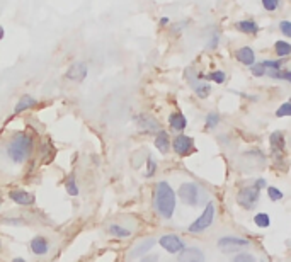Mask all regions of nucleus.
Returning <instances> with one entry per match:
<instances>
[{"instance_id": "f257e3e1", "label": "nucleus", "mask_w": 291, "mask_h": 262, "mask_svg": "<svg viewBox=\"0 0 291 262\" xmlns=\"http://www.w3.org/2000/svg\"><path fill=\"white\" fill-rule=\"evenodd\" d=\"M34 148V140L26 133H15L7 145V155L14 164L26 162Z\"/></svg>"}, {"instance_id": "f03ea898", "label": "nucleus", "mask_w": 291, "mask_h": 262, "mask_svg": "<svg viewBox=\"0 0 291 262\" xmlns=\"http://www.w3.org/2000/svg\"><path fill=\"white\" fill-rule=\"evenodd\" d=\"M155 208L158 215L165 220H171L176 211V193L165 180L158 182L155 188Z\"/></svg>"}, {"instance_id": "7ed1b4c3", "label": "nucleus", "mask_w": 291, "mask_h": 262, "mask_svg": "<svg viewBox=\"0 0 291 262\" xmlns=\"http://www.w3.org/2000/svg\"><path fill=\"white\" fill-rule=\"evenodd\" d=\"M213 218H214V204L209 201V203L206 204V208L203 209V213L199 215L191 225H189L187 230L191 231V233H201V231L208 230L209 226H211Z\"/></svg>"}, {"instance_id": "20e7f679", "label": "nucleus", "mask_w": 291, "mask_h": 262, "mask_svg": "<svg viewBox=\"0 0 291 262\" xmlns=\"http://www.w3.org/2000/svg\"><path fill=\"white\" fill-rule=\"evenodd\" d=\"M259 196L260 191L254 186H249V188H242L237 194V203L245 209H252L255 208V204L259 203Z\"/></svg>"}, {"instance_id": "39448f33", "label": "nucleus", "mask_w": 291, "mask_h": 262, "mask_svg": "<svg viewBox=\"0 0 291 262\" xmlns=\"http://www.w3.org/2000/svg\"><path fill=\"white\" fill-rule=\"evenodd\" d=\"M179 198L182 199L184 204L196 206L199 203V188L194 182H184L179 188Z\"/></svg>"}, {"instance_id": "423d86ee", "label": "nucleus", "mask_w": 291, "mask_h": 262, "mask_svg": "<svg viewBox=\"0 0 291 262\" xmlns=\"http://www.w3.org/2000/svg\"><path fill=\"white\" fill-rule=\"evenodd\" d=\"M249 245H250V240L240 239V237H222V239L218 240V249L223 250V252H228V254L237 252V250L244 249V247H249Z\"/></svg>"}, {"instance_id": "0eeeda50", "label": "nucleus", "mask_w": 291, "mask_h": 262, "mask_svg": "<svg viewBox=\"0 0 291 262\" xmlns=\"http://www.w3.org/2000/svg\"><path fill=\"white\" fill-rule=\"evenodd\" d=\"M158 244L163 250H167L168 254H179L184 249V240L176 233H168V235H162L158 239Z\"/></svg>"}, {"instance_id": "6e6552de", "label": "nucleus", "mask_w": 291, "mask_h": 262, "mask_svg": "<svg viewBox=\"0 0 291 262\" xmlns=\"http://www.w3.org/2000/svg\"><path fill=\"white\" fill-rule=\"evenodd\" d=\"M172 148L177 155L186 157L194 150V140L191 137H186V135H177L172 142Z\"/></svg>"}, {"instance_id": "1a4fd4ad", "label": "nucleus", "mask_w": 291, "mask_h": 262, "mask_svg": "<svg viewBox=\"0 0 291 262\" xmlns=\"http://www.w3.org/2000/svg\"><path fill=\"white\" fill-rule=\"evenodd\" d=\"M177 260L179 262H204V254L198 247H184V249L179 252Z\"/></svg>"}, {"instance_id": "9d476101", "label": "nucleus", "mask_w": 291, "mask_h": 262, "mask_svg": "<svg viewBox=\"0 0 291 262\" xmlns=\"http://www.w3.org/2000/svg\"><path fill=\"white\" fill-rule=\"evenodd\" d=\"M136 124L143 133H158L160 131V124L155 118L152 116H147V114H141L136 118Z\"/></svg>"}, {"instance_id": "9b49d317", "label": "nucleus", "mask_w": 291, "mask_h": 262, "mask_svg": "<svg viewBox=\"0 0 291 262\" xmlns=\"http://www.w3.org/2000/svg\"><path fill=\"white\" fill-rule=\"evenodd\" d=\"M9 198L14 201L15 204H20V206H31L34 204V196L28 193V191H22V189H14L9 193Z\"/></svg>"}, {"instance_id": "f8f14e48", "label": "nucleus", "mask_w": 291, "mask_h": 262, "mask_svg": "<svg viewBox=\"0 0 291 262\" xmlns=\"http://www.w3.org/2000/svg\"><path fill=\"white\" fill-rule=\"evenodd\" d=\"M85 77H87V65L82 62L74 63L68 68V72H66V78L74 80V82H82Z\"/></svg>"}, {"instance_id": "ddd939ff", "label": "nucleus", "mask_w": 291, "mask_h": 262, "mask_svg": "<svg viewBox=\"0 0 291 262\" xmlns=\"http://www.w3.org/2000/svg\"><path fill=\"white\" fill-rule=\"evenodd\" d=\"M31 250L34 252L36 255H46L50 250V242L46 237H34L31 240Z\"/></svg>"}, {"instance_id": "4468645a", "label": "nucleus", "mask_w": 291, "mask_h": 262, "mask_svg": "<svg viewBox=\"0 0 291 262\" xmlns=\"http://www.w3.org/2000/svg\"><path fill=\"white\" fill-rule=\"evenodd\" d=\"M157 244L155 239H147V240H141L135 249L131 250V259H138V257H143L147 255L148 252L152 250V247Z\"/></svg>"}, {"instance_id": "2eb2a0df", "label": "nucleus", "mask_w": 291, "mask_h": 262, "mask_svg": "<svg viewBox=\"0 0 291 262\" xmlns=\"http://www.w3.org/2000/svg\"><path fill=\"white\" fill-rule=\"evenodd\" d=\"M237 60L240 63L247 65V67H252V65L255 63V55L252 51V48H249V46L240 48L237 51Z\"/></svg>"}, {"instance_id": "dca6fc26", "label": "nucleus", "mask_w": 291, "mask_h": 262, "mask_svg": "<svg viewBox=\"0 0 291 262\" xmlns=\"http://www.w3.org/2000/svg\"><path fill=\"white\" fill-rule=\"evenodd\" d=\"M168 124H171L176 131H182V129H186L187 119L182 113H172L168 116Z\"/></svg>"}, {"instance_id": "f3484780", "label": "nucleus", "mask_w": 291, "mask_h": 262, "mask_svg": "<svg viewBox=\"0 0 291 262\" xmlns=\"http://www.w3.org/2000/svg\"><path fill=\"white\" fill-rule=\"evenodd\" d=\"M155 147L157 150L160 153H167L168 152V147H171V142H168V135H167V131H163L160 129L157 133V137H155Z\"/></svg>"}, {"instance_id": "a211bd4d", "label": "nucleus", "mask_w": 291, "mask_h": 262, "mask_svg": "<svg viewBox=\"0 0 291 262\" xmlns=\"http://www.w3.org/2000/svg\"><path fill=\"white\" fill-rule=\"evenodd\" d=\"M271 148H273V153L279 152L283 153L284 150V135L281 131H276V133L271 135Z\"/></svg>"}, {"instance_id": "6ab92c4d", "label": "nucleus", "mask_w": 291, "mask_h": 262, "mask_svg": "<svg viewBox=\"0 0 291 262\" xmlns=\"http://www.w3.org/2000/svg\"><path fill=\"white\" fill-rule=\"evenodd\" d=\"M34 104H36V99H33L31 95H24V97H20L19 102L15 104L14 113L19 114V113H22V111H26V109H31Z\"/></svg>"}, {"instance_id": "aec40b11", "label": "nucleus", "mask_w": 291, "mask_h": 262, "mask_svg": "<svg viewBox=\"0 0 291 262\" xmlns=\"http://www.w3.org/2000/svg\"><path fill=\"white\" fill-rule=\"evenodd\" d=\"M237 29L245 34H257L259 33V26L252 21V19H250V21H240L237 24Z\"/></svg>"}, {"instance_id": "412c9836", "label": "nucleus", "mask_w": 291, "mask_h": 262, "mask_svg": "<svg viewBox=\"0 0 291 262\" xmlns=\"http://www.w3.org/2000/svg\"><path fill=\"white\" fill-rule=\"evenodd\" d=\"M254 223L259 228H268V226H271V218L268 213H257L254 216Z\"/></svg>"}, {"instance_id": "4be33fe9", "label": "nucleus", "mask_w": 291, "mask_h": 262, "mask_svg": "<svg viewBox=\"0 0 291 262\" xmlns=\"http://www.w3.org/2000/svg\"><path fill=\"white\" fill-rule=\"evenodd\" d=\"M274 48H276L278 57H288V55L291 53V44L286 43V41H276Z\"/></svg>"}, {"instance_id": "5701e85b", "label": "nucleus", "mask_w": 291, "mask_h": 262, "mask_svg": "<svg viewBox=\"0 0 291 262\" xmlns=\"http://www.w3.org/2000/svg\"><path fill=\"white\" fill-rule=\"evenodd\" d=\"M109 233L114 235V237H119V239H125V237L131 235V231L126 230L125 226H121V225H111L109 226Z\"/></svg>"}, {"instance_id": "b1692460", "label": "nucleus", "mask_w": 291, "mask_h": 262, "mask_svg": "<svg viewBox=\"0 0 291 262\" xmlns=\"http://www.w3.org/2000/svg\"><path fill=\"white\" fill-rule=\"evenodd\" d=\"M269 77L271 78H281L286 82H291V73L288 70H269Z\"/></svg>"}, {"instance_id": "393cba45", "label": "nucleus", "mask_w": 291, "mask_h": 262, "mask_svg": "<svg viewBox=\"0 0 291 262\" xmlns=\"http://www.w3.org/2000/svg\"><path fill=\"white\" fill-rule=\"evenodd\" d=\"M194 92H196L198 97L206 99L209 92H211V87H209L208 84H198V85H194Z\"/></svg>"}, {"instance_id": "a878e982", "label": "nucleus", "mask_w": 291, "mask_h": 262, "mask_svg": "<svg viewBox=\"0 0 291 262\" xmlns=\"http://www.w3.org/2000/svg\"><path fill=\"white\" fill-rule=\"evenodd\" d=\"M204 78H208V80H213V82H216V84H223L225 80H227V75H225L223 72H211L208 75V77H204Z\"/></svg>"}, {"instance_id": "bb28decb", "label": "nucleus", "mask_w": 291, "mask_h": 262, "mask_svg": "<svg viewBox=\"0 0 291 262\" xmlns=\"http://www.w3.org/2000/svg\"><path fill=\"white\" fill-rule=\"evenodd\" d=\"M232 262H255L252 254H247V252H240L232 259Z\"/></svg>"}, {"instance_id": "cd10ccee", "label": "nucleus", "mask_w": 291, "mask_h": 262, "mask_svg": "<svg viewBox=\"0 0 291 262\" xmlns=\"http://www.w3.org/2000/svg\"><path fill=\"white\" fill-rule=\"evenodd\" d=\"M289 114H291V104L289 102L281 104V108L276 111V116H278V118H288Z\"/></svg>"}, {"instance_id": "c85d7f7f", "label": "nucleus", "mask_w": 291, "mask_h": 262, "mask_svg": "<svg viewBox=\"0 0 291 262\" xmlns=\"http://www.w3.org/2000/svg\"><path fill=\"white\" fill-rule=\"evenodd\" d=\"M220 123V116L216 113H209L206 116V126L208 128H216Z\"/></svg>"}, {"instance_id": "c756f323", "label": "nucleus", "mask_w": 291, "mask_h": 262, "mask_svg": "<svg viewBox=\"0 0 291 262\" xmlns=\"http://www.w3.org/2000/svg\"><path fill=\"white\" fill-rule=\"evenodd\" d=\"M268 196L271 201H279L283 199V193L278 188H268Z\"/></svg>"}, {"instance_id": "7c9ffc66", "label": "nucleus", "mask_w": 291, "mask_h": 262, "mask_svg": "<svg viewBox=\"0 0 291 262\" xmlns=\"http://www.w3.org/2000/svg\"><path fill=\"white\" fill-rule=\"evenodd\" d=\"M262 2V7L265 9V11H269V12H273L278 9L279 6V0H260Z\"/></svg>"}, {"instance_id": "2f4dec72", "label": "nucleus", "mask_w": 291, "mask_h": 262, "mask_svg": "<svg viewBox=\"0 0 291 262\" xmlns=\"http://www.w3.org/2000/svg\"><path fill=\"white\" fill-rule=\"evenodd\" d=\"M66 193H68L70 196H77V194H79V188H77V184H75V179H68V180H66Z\"/></svg>"}, {"instance_id": "473e14b6", "label": "nucleus", "mask_w": 291, "mask_h": 262, "mask_svg": "<svg viewBox=\"0 0 291 262\" xmlns=\"http://www.w3.org/2000/svg\"><path fill=\"white\" fill-rule=\"evenodd\" d=\"M250 70H252V73L255 75V77H264L265 75V68H264V65L262 63H257V65H252L250 67Z\"/></svg>"}, {"instance_id": "72a5a7b5", "label": "nucleus", "mask_w": 291, "mask_h": 262, "mask_svg": "<svg viewBox=\"0 0 291 262\" xmlns=\"http://www.w3.org/2000/svg\"><path fill=\"white\" fill-rule=\"evenodd\" d=\"M147 162H148L147 177H153V174H155V170H157V164H155V160H153L152 157H148V159H147Z\"/></svg>"}, {"instance_id": "f704fd0d", "label": "nucleus", "mask_w": 291, "mask_h": 262, "mask_svg": "<svg viewBox=\"0 0 291 262\" xmlns=\"http://www.w3.org/2000/svg\"><path fill=\"white\" fill-rule=\"evenodd\" d=\"M281 63H284V62H273V60H265V62H262L264 65V68L265 70H281Z\"/></svg>"}, {"instance_id": "c9c22d12", "label": "nucleus", "mask_w": 291, "mask_h": 262, "mask_svg": "<svg viewBox=\"0 0 291 262\" xmlns=\"http://www.w3.org/2000/svg\"><path fill=\"white\" fill-rule=\"evenodd\" d=\"M279 28H281V31H283L284 36H291V22L289 21H283L279 24Z\"/></svg>"}, {"instance_id": "e433bc0d", "label": "nucleus", "mask_w": 291, "mask_h": 262, "mask_svg": "<svg viewBox=\"0 0 291 262\" xmlns=\"http://www.w3.org/2000/svg\"><path fill=\"white\" fill-rule=\"evenodd\" d=\"M140 262H158V255H157V254H148V255H143Z\"/></svg>"}, {"instance_id": "4c0bfd02", "label": "nucleus", "mask_w": 291, "mask_h": 262, "mask_svg": "<svg viewBox=\"0 0 291 262\" xmlns=\"http://www.w3.org/2000/svg\"><path fill=\"white\" fill-rule=\"evenodd\" d=\"M264 186H268V182H265L264 179H257V180H255V184H254V188H257L260 191V189L264 188Z\"/></svg>"}, {"instance_id": "58836bf2", "label": "nucleus", "mask_w": 291, "mask_h": 262, "mask_svg": "<svg viewBox=\"0 0 291 262\" xmlns=\"http://www.w3.org/2000/svg\"><path fill=\"white\" fill-rule=\"evenodd\" d=\"M168 22H171V21H168L167 17H162V21H160V24H162V26H167Z\"/></svg>"}, {"instance_id": "ea45409f", "label": "nucleus", "mask_w": 291, "mask_h": 262, "mask_svg": "<svg viewBox=\"0 0 291 262\" xmlns=\"http://www.w3.org/2000/svg\"><path fill=\"white\" fill-rule=\"evenodd\" d=\"M4 36H5V31H4V28L0 26V41H2V39H4Z\"/></svg>"}, {"instance_id": "a19ab883", "label": "nucleus", "mask_w": 291, "mask_h": 262, "mask_svg": "<svg viewBox=\"0 0 291 262\" xmlns=\"http://www.w3.org/2000/svg\"><path fill=\"white\" fill-rule=\"evenodd\" d=\"M12 262H26L22 257H15V259H12Z\"/></svg>"}]
</instances>
